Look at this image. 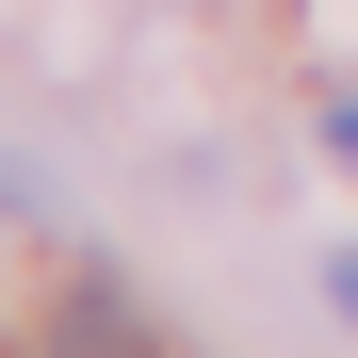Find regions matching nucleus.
<instances>
[{
  "mask_svg": "<svg viewBox=\"0 0 358 358\" xmlns=\"http://www.w3.org/2000/svg\"><path fill=\"white\" fill-rule=\"evenodd\" d=\"M326 147H342V163H358V98H342V114H326Z\"/></svg>",
  "mask_w": 358,
  "mask_h": 358,
  "instance_id": "f03ea898",
  "label": "nucleus"
},
{
  "mask_svg": "<svg viewBox=\"0 0 358 358\" xmlns=\"http://www.w3.org/2000/svg\"><path fill=\"white\" fill-rule=\"evenodd\" d=\"M49 358H147V310H131L114 277H82L66 310H49Z\"/></svg>",
  "mask_w": 358,
  "mask_h": 358,
  "instance_id": "f257e3e1",
  "label": "nucleus"
}]
</instances>
